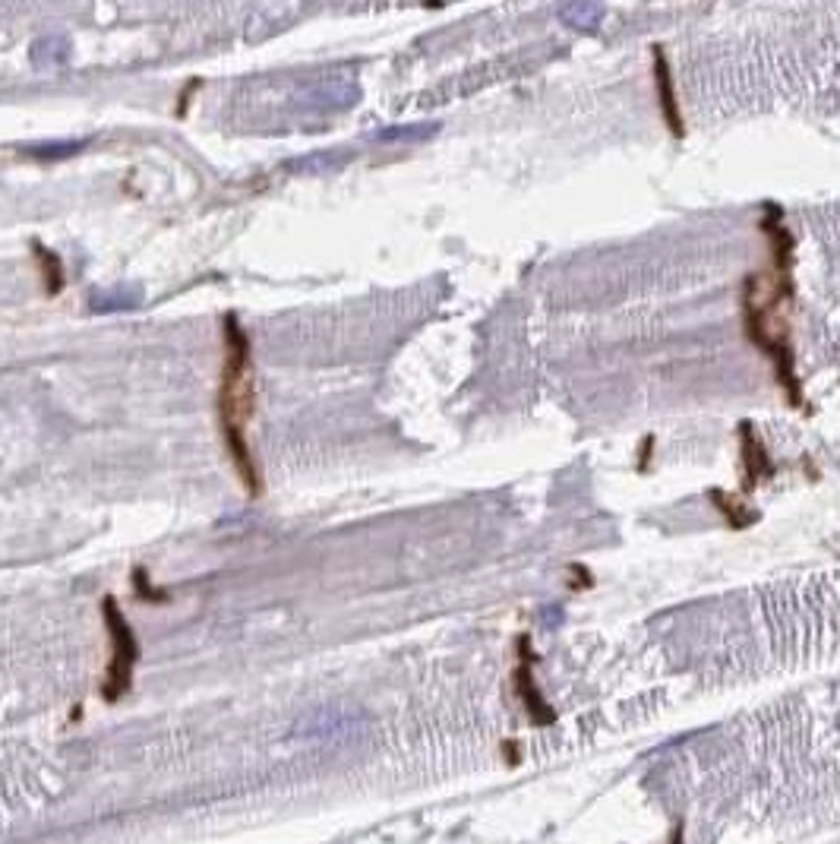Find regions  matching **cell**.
<instances>
[{
    "label": "cell",
    "mask_w": 840,
    "mask_h": 844,
    "mask_svg": "<svg viewBox=\"0 0 840 844\" xmlns=\"http://www.w3.org/2000/svg\"><path fill=\"white\" fill-rule=\"evenodd\" d=\"M519 655H522V662H519V671H515V693H519V699H522L524 711H528V718H531L534 725H553V721H556V711L546 706L541 689L534 684V674H531V667H534V652H531L528 636L519 640Z\"/></svg>",
    "instance_id": "obj_3"
},
{
    "label": "cell",
    "mask_w": 840,
    "mask_h": 844,
    "mask_svg": "<svg viewBox=\"0 0 840 844\" xmlns=\"http://www.w3.org/2000/svg\"><path fill=\"white\" fill-rule=\"evenodd\" d=\"M682 835H685V829H682V822H680V825L673 829V835H670V844H685V838H682Z\"/></svg>",
    "instance_id": "obj_8"
},
{
    "label": "cell",
    "mask_w": 840,
    "mask_h": 844,
    "mask_svg": "<svg viewBox=\"0 0 840 844\" xmlns=\"http://www.w3.org/2000/svg\"><path fill=\"white\" fill-rule=\"evenodd\" d=\"M743 440H746V446H743V462H746V475H749V484L762 478V475H768L772 468H768V458H765V450L758 446V440L752 436V428L746 424L743 428Z\"/></svg>",
    "instance_id": "obj_5"
},
{
    "label": "cell",
    "mask_w": 840,
    "mask_h": 844,
    "mask_svg": "<svg viewBox=\"0 0 840 844\" xmlns=\"http://www.w3.org/2000/svg\"><path fill=\"white\" fill-rule=\"evenodd\" d=\"M105 623H108V633H111V664H108V677L102 684V696H105V703H117L134 684L139 642L114 598H105Z\"/></svg>",
    "instance_id": "obj_2"
},
{
    "label": "cell",
    "mask_w": 840,
    "mask_h": 844,
    "mask_svg": "<svg viewBox=\"0 0 840 844\" xmlns=\"http://www.w3.org/2000/svg\"><path fill=\"white\" fill-rule=\"evenodd\" d=\"M655 83H658L660 115H663V124L670 127V134H673V137H682V115H680V105H677V92H673V76H670L667 57H663V51H660V48H655Z\"/></svg>",
    "instance_id": "obj_4"
},
{
    "label": "cell",
    "mask_w": 840,
    "mask_h": 844,
    "mask_svg": "<svg viewBox=\"0 0 840 844\" xmlns=\"http://www.w3.org/2000/svg\"><path fill=\"white\" fill-rule=\"evenodd\" d=\"M225 367H222V389H219V418L225 450L237 465V475L247 490H259V472L253 465L251 446L244 436V424L253 411V377H251V339L237 326L234 317L225 320Z\"/></svg>",
    "instance_id": "obj_1"
},
{
    "label": "cell",
    "mask_w": 840,
    "mask_h": 844,
    "mask_svg": "<svg viewBox=\"0 0 840 844\" xmlns=\"http://www.w3.org/2000/svg\"><path fill=\"white\" fill-rule=\"evenodd\" d=\"M506 759H509L512 766H519V747H515V743H512V747L506 743Z\"/></svg>",
    "instance_id": "obj_7"
},
{
    "label": "cell",
    "mask_w": 840,
    "mask_h": 844,
    "mask_svg": "<svg viewBox=\"0 0 840 844\" xmlns=\"http://www.w3.org/2000/svg\"><path fill=\"white\" fill-rule=\"evenodd\" d=\"M563 17H566L575 29H591V25L604 17V7H597V3H591V7L588 3H575V7H566V10H563Z\"/></svg>",
    "instance_id": "obj_6"
}]
</instances>
